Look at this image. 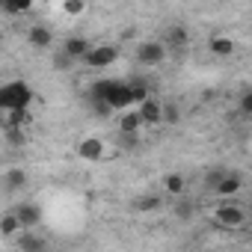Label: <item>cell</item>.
Masks as SVG:
<instances>
[{"instance_id":"11","label":"cell","mask_w":252,"mask_h":252,"mask_svg":"<svg viewBox=\"0 0 252 252\" xmlns=\"http://www.w3.org/2000/svg\"><path fill=\"white\" fill-rule=\"evenodd\" d=\"M160 190H163L166 196H172V199H181V196L187 193V178H184L181 172H166L163 181H160Z\"/></svg>"},{"instance_id":"17","label":"cell","mask_w":252,"mask_h":252,"mask_svg":"<svg viewBox=\"0 0 252 252\" xmlns=\"http://www.w3.org/2000/svg\"><path fill=\"white\" fill-rule=\"evenodd\" d=\"M208 51H211L214 57H231V54H234V39L225 36V33H217V36H211Z\"/></svg>"},{"instance_id":"24","label":"cell","mask_w":252,"mask_h":252,"mask_svg":"<svg viewBox=\"0 0 252 252\" xmlns=\"http://www.w3.org/2000/svg\"><path fill=\"white\" fill-rule=\"evenodd\" d=\"M6 137H9L12 146H24V134H21V128H6Z\"/></svg>"},{"instance_id":"2","label":"cell","mask_w":252,"mask_h":252,"mask_svg":"<svg viewBox=\"0 0 252 252\" xmlns=\"http://www.w3.org/2000/svg\"><path fill=\"white\" fill-rule=\"evenodd\" d=\"M33 104V89L24 80H9L0 86V110L3 113H18V110H30Z\"/></svg>"},{"instance_id":"15","label":"cell","mask_w":252,"mask_h":252,"mask_svg":"<svg viewBox=\"0 0 252 252\" xmlns=\"http://www.w3.org/2000/svg\"><path fill=\"white\" fill-rule=\"evenodd\" d=\"M86 51H89L86 36H68V39L63 42V54H65L68 60H83V57H86Z\"/></svg>"},{"instance_id":"8","label":"cell","mask_w":252,"mask_h":252,"mask_svg":"<svg viewBox=\"0 0 252 252\" xmlns=\"http://www.w3.org/2000/svg\"><path fill=\"white\" fill-rule=\"evenodd\" d=\"M160 107H163V101L158 95H149L140 107H134L140 122H143V128H158V125H160Z\"/></svg>"},{"instance_id":"10","label":"cell","mask_w":252,"mask_h":252,"mask_svg":"<svg viewBox=\"0 0 252 252\" xmlns=\"http://www.w3.org/2000/svg\"><path fill=\"white\" fill-rule=\"evenodd\" d=\"M140 131H143V122H140L137 110H122V116H119V134L128 137V140H137Z\"/></svg>"},{"instance_id":"14","label":"cell","mask_w":252,"mask_h":252,"mask_svg":"<svg viewBox=\"0 0 252 252\" xmlns=\"http://www.w3.org/2000/svg\"><path fill=\"white\" fill-rule=\"evenodd\" d=\"M166 51L169 48H187L190 45V33H187V27H181V24H172L169 30H166V39L160 42Z\"/></svg>"},{"instance_id":"23","label":"cell","mask_w":252,"mask_h":252,"mask_svg":"<svg viewBox=\"0 0 252 252\" xmlns=\"http://www.w3.org/2000/svg\"><path fill=\"white\" fill-rule=\"evenodd\" d=\"M240 113L243 116H252V92H243L240 95Z\"/></svg>"},{"instance_id":"1","label":"cell","mask_w":252,"mask_h":252,"mask_svg":"<svg viewBox=\"0 0 252 252\" xmlns=\"http://www.w3.org/2000/svg\"><path fill=\"white\" fill-rule=\"evenodd\" d=\"M92 98L107 104L110 110H134L131 107V83L128 80H101L92 86Z\"/></svg>"},{"instance_id":"5","label":"cell","mask_w":252,"mask_h":252,"mask_svg":"<svg viewBox=\"0 0 252 252\" xmlns=\"http://www.w3.org/2000/svg\"><path fill=\"white\" fill-rule=\"evenodd\" d=\"M107 155L110 152H107V143L101 137H83L77 143V158L86 163H101V160H107Z\"/></svg>"},{"instance_id":"7","label":"cell","mask_w":252,"mask_h":252,"mask_svg":"<svg viewBox=\"0 0 252 252\" xmlns=\"http://www.w3.org/2000/svg\"><path fill=\"white\" fill-rule=\"evenodd\" d=\"M12 211H15V217H18V222H21L24 231H36L42 225V208L36 202H18Z\"/></svg>"},{"instance_id":"20","label":"cell","mask_w":252,"mask_h":252,"mask_svg":"<svg viewBox=\"0 0 252 252\" xmlns=\"http://www.w3.org/2000/svg\"><path fill=\"white\" fill-rule=\"evenodd\" d=\"M33 6H36L33 0H3V3H0V9L6 15H27Z\"/></svg>"},{"instance_id":"21","label":"cell","mask_w":252,"mask_h":252,"mask_svg":"<svg viewBox=\"0 0 252 252\" xmlns=\"http://www.w3.org/2000/svg\"><path fill=\"white\" fill-rule=\"evenodd\" d=\"M178 122H181V110H178V104L163 101V107H160V125H178Z\"/></svg>"},{"instance_id":"19","label":"cell","mask_w":252,"mask_h":252,"mask_svg":"<svg viewBox=\"0 0 252 252\" xmlns=\"http://www.w3.org/2000/svg\"><path fill=\"white\" fill-rule=\"evenodd\" d=\"M160 208H163V199H160L158 193H149V196L134 199V211H137V214H155V211H160Z\"/></svg>"},{"instance_id":"22","label":"cell","mask_w":252,"mask_h":252,"mask_svg":"<svg viewBox=\"0 0 252 252\" xmlns=\"http://www.w3.org/2000/svg\"><path fill=\"white\" fill-rule=\"evenodd\" d=\"M63 15H68V18H80V15H86V3H83V0H63Z\"/></svg>"},{"instance_id":"6","label":"cell","mask_w":252,"mask_h":252,"mask_svg":"<svg viewBox=\"0 0 252 252\" xmlns=\"http://www.w3.org/2000/svg\"><path fill=\"white\" fill-rule=\"evenodd\" d=\"M163 60H166V48L160 42H143L137 48V63L143 68H158V65H163Z\"/></svg>"},{"instance_id":"18","label":"cell","mask_w":252,"mask_h":252,"mask_svg":"<svg viewBox=\"0 0 252 252\" xmlns=\"http://www.w3.org/2000/svg\"><path fill=\"white\" fill-rule=\"evenodd\" d=\"M27 187V172L21 169V166H12V169H6L3 172V190H24Z\"/></svg>"},{"instance_id":"13","label":"cell","mask_w":252,"mask_h":252,"mask_svg":"<svg viewBox=\"0 0 252 252\" xmlns=\"http://www.w3.org/2000/svg\"><path fill=\"white\" fill-rule=\"evenodd\" d=\"M27 42H30L33 48H51V45H54V33H51V27H45V24H33V27L27 30Z\"/></svg>"},{"instance_id":"3","label":"cell","mask_w":252,"mask_h":252,"mask_svg":"<svg viewBox=\"0 0 252 252\" xmlns=\"http://www.w3.org/2000/svg\"><path fill=\"white\" fill-rule=\"evenodd\" d=\"M208 217H211V222H214L217 228H222V231H237V228H243V225L249 222L246 208L237 205V202H220V205L211 208Z\"/></svg>"},{"instance_id":"25","label":"cell","mask_w":252,"mask_h":252,"mask_svg":"<svg viewBox=\"0 0 252 252\" xmlns=\"http://www.w3.org/2000/svg\"><path fill=\"white\" fill-rule=\"evenodd\" d=\"M190 211H193V208H190V205H178V208H175V214H178V217H181V220H190V217H193V214H190Z\"/></svg>"},{"instance_id":"16","label":"cell","mask_w":252,"mask_h":252,"mask_svg":"<svg viewBox=\"0 0 252 252\" xmlns=\"http://www.w3.org/2000/svg\"><path fill=\"white\" fill-rule=\"evenodd\" d=\"M15 243H18L21 252H48L45 237H39L36 231H21V234L15 237Z\"/></svg>"},{"instance_id":"4","label":"cell","mask_w":252,"mask_h":252,"mask_svg":"<svg viewBox=\"0 0 252 252\" xmlns=\"http://www.w3.org/2000/svg\"><path fill=\"white\" fill-rule=\"evenodd\" d=\"M119 60V48H113V45H89V51H86V57L80 60L86 68H110L113 63Z\"/></svg>"},{"instance_id":"9","label":"cell","mask_w":252,"mask_h":252,"mask_svg":"<svg viewBox=\"0 0 252 252\" xmlns=\"http://www.w3.org/2000/svg\"><path fill=\"white\" fill-rule=\"evenodd\" d=\"M211 190L220 196V202H231V199L243 190V178H240L237 172H225V175H222V178L211 187Z\"/></svg>"},{"instance_id":"12","label":"cell","mask_w":252,"mask_h":252,"mask_svg":"<svg viewBox=\"0 0 252 252\" xmlns=\"http://www.w3.org/2000/svg\"><path fill=\"white\" fill-rule=\"evenodd\" d=\"M21 231H24V228H21V222H18V217H15V211H12V208H9L6 214H0V237L15 240Z\"/></svg>"}]
</instances>
